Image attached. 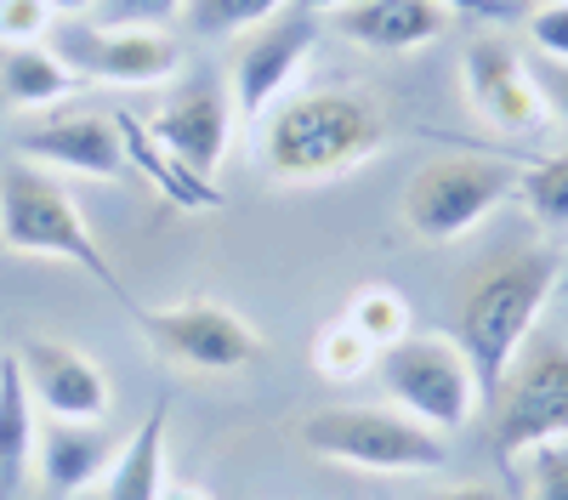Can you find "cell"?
I'll list each match as a JSON object with an SVG mask.
<instances>
[{
    "instance_id": "cell-21",
    "label": "cell",
    "mask_w": 568,
    "mask_h": 500,
    "mask_svg": "<svg viewBox=\"0 0 568 500\" xmlns=\"http://www.w3.org/2000/svg\"><path fill=\"white\" fill-rule=\"evenodd\" d=\"M342 318H347V325H353L375 353H387L393 341H404V336L415 330V313H409L404 290H393V285H358V290L347 296Z\"/></svg>"
},
{
    "instance_id": "cell-12",
    "label": "cell",
    "mask_w": 568,
    "mask_h": 500,
    "mask_svg": "<svg viewBox=\"0 0 568 500\" xmlns=\"http://www.w3.org/2000/svg\"><path fill=\"white\" fill-rule=\"evenodd\" d=\"M460 85H466L471 114L500 136H529L546 125V103L535 91L529 58L500 34H478L460 52Z\"/></svg>"
},
{
    "instance_id": "cell-14",
    "label": "cell",
    "mask_w": 568,
    "mask_h": 500,
    "mask_svg": "<svg viewBox=\"0 0 568 500\" xmlns=\"http://www.w3.org/2000/svg\"><path fill=\"white\" fill-rule=\"evenodd\" d=\"M23 160L52 176L63 171V176H98V182H114L131 171L114 114H52L23 136Z\"/></svg>"
},
{
    "instance_id": "cell-8",
    "label": "cell",
    "mask_w": 568,
    "mask_h": 500,
    "mask_svg": "<svg viewBox=\"0 0 568 500\" xmlns=\"http://www.w3.org/2000/svg\"><path fill=\"white\" fill-rule=\"evenodd\" d=\"M136 330L165 364H176L187 376H245L267 358V341L251 318L211 296H187L171 307H136Z\"/></svg>"
},
{
    "instance_id": "cell-13",
    "label": "cell",
    "mask_w": 568,
    "mask_h": 500,
    "mask_svg": "<svg viewBox=\"0 0 568 500\" xmlns=\"http://www.w3.org/2000/svg\"><path fill=\"white\" fill-rule=\"evenodd\" d=\"M18 370H23V387H29L34 409L52 416V421H103L109 404H114V387L103 376V364L74 341L29 336L18 347Z\"/></svg>"
},
{
    "instance_id": "cell-25",
    "label": "cell",
    "mask_w": 568,
    "mask_h": 500,
    "mask_svg": "<svg viewBox=\"0 0 568 500\" xmlns=\"http://www.w3.org/2000/svg\"><path fill=\"white\" fill-rule=\"evenodd\" d=\"M506 478H524V500H568V438L529 449Z\"/></svg>"
},
{
    "instance_id": "cell-32",
    "label": "cell",
    "mask_w": 568,
    "mask_h": 500,
    "mask_svg": "<svg viewBox=\"0 0 568 500\" xmlns=\"http://www.w3.org/2000/svg\"><path fill=\"white\" fill-rule=\"evenodd\" d=\"M449 7H478V12H495V18H506V12H511V0H449Z\"/></svg>"
},
{
    "instance_id": "cell-29",
    "label": "cell",
    "mask_w": 568,
    "mask_h": 500,
    "mask_svg": "<svg viewBox=\"0 0 568 500\" xmlns=\"http://www.w3.org/2000/svg\"><path fill=\"white\" fill-rule=\"evenodd\" d=\"M529 40H535L540 58H562L568 63V0H562V7L529 12Z\"/></svg>"
},
{
    "instance_id": "cell-20",
    "label": "cell",
    "mask_w": 568,
    "mask_h": 500,
    "mask_svg": "<svg viewBox=\"0 0 568 500\" xmlns=\"http://www.w3.org/2000/svg\"><path fill=\"white\" fill-rule=\"evenodd\" d=\"M0 85H7V103L12 109H58L63 98H74L80 80L69 74V63L52 52V45H18V52H7V63H0Z\"/></svg>"
},
{
    "instance_id": "cell-31",
    "label": "cell",
    "mask_w": 568,
    "mask_h": 500,
    "mask_svg": "<svg viewBox=\"0 0 568 500\" xmlns=\"http://www.w3.org/2000/svg\"><path fill=\"white\" fill-rule=\"evenodd\" d=\"M160 500H216V494H211V489H200V483H171V478H165Z\"/></svg>"
},
{
    "instance_id": "cell-30",
    "label": "cell",
    "mask_w": 568,
    "mask_h": 500,
    "mask_svg": "<svg viewBox=\"0 0 568 500\" xmlns=\"http://www.w3.org/2000/svg\"><path fill=\"white\" fill-rule=\"evenodd\" d=\"M420 500H506L495 483H444L433 494H420Z\"/></svg>"
},
{
    "instance_id": "cell-6",
    "label": "cell",
    "mask_w": 568,
    "mask_h": 500,
    "mask_svg": "<svg viewBox=\"0 0 568 500\" xmlns=\"http://www.w3.org/2000/svg\"><path fill=\"white\" fill-rule=\"evenodd\" d=\"M517 182H524V165H511V160L444 154V160H426L404 182L398 216L420 245H455L478 222H489L506 200H517Z\"/></svg>"
},
{
    "instance_id": "cell-9",
    "label": "cell",
    "mask_w": 568,
    "mask_h": 500,
    "mask_svg": "<svg viewBox=\"0 0 568 500\" xmlns=\"http://www.w3.org/2000/svg\"><path fill=\"white\" fill-rule=\"evenodd\" d=\"M313 40H318V18L302 7H284L278 18L256 23L240 34V52H233L227 69V91H233V114L245 125H256L273 103L291 98L296 74L313 58Z\"/></svg>"
},
{
    "instance_id": "cell-17",
    "label": "cell",
    "mask_w": 568,
    "mask_h": 500,
    "mask_svg": "<svg viewBox=\"0 0 568 500\" xmlns=\"http://www.w3.org/2000/svg\"><path fill=\"white\" fill-rule=\"evenodd\" d=\"M114 125H120V143H125V165L149 176V188H160L176 211H222V205H227V194L216 188V182L200 176V171H187L176 154H165V149L154 143V131L142 125L131 109H120Z\"/></svg>"
},
{
    "instance_id": "cell-33",
    "label": "cell",
    "mask_w": 568,
    "mask_h": 500,
    "mask_svg": "<svg viewBox=\"0 0 568 500\" xmlns=\"http://www.w3.org/2000/svg\"><path fill=\"white\" fill-rule=\"evenodd\" d=\"M45 7H52L58 18H80V12L91 7V0H45Z\"/></svg>"
},
{
    "instance_id": "cell-19",
    "label": "cell",
    "mask_w": 568,
    "mask_h": 500,
    "mask_svg": "<svg viewBox=\"0 0 568 500\" xmlns=\"http://www.w3.org/2000/svg\"><path fill=\"white\" fill-rule=\"evenodd\" d=\"M34 432L40 409L23 387L18 353H0V500H12L34 472Z\"/></svg>"
},
{
    "instance_id": "cell-5",
    "label": "cell",
    "mask_w": 568,
    "mask_h": 500,
    "mask_svg": "<svg viewBox=\"0 0 568 500\" xmlns=\"http://www.w3.org/2000/svg\"><path fill=\"white\" fill-rule=\"evenodd\" d=\"M557 438H568V336H529L489 392V449L511 472Z\"/></svg>"
},
{
    "instance_id": "cell-22",
    "label": "cell",
    "mask_w": 568,
    "mask_h": 500,
    "mask_svg": "<svg viewBox=\"0 0 568 500\" xmlns=\"http://www.w3.org/2000/svg\"><path fill=\"white\" fill-rule=\"evenodd\" d=\"M517 200L529 205L540 234H568V154H535L517 182Z\"/></svg>"
},
{
    "instance_id": "cell-2",
    "label": "cell",
    "mask_w": 568,
    "mask_h": 500,
    "mask_svg": "<svg viewBox=\"0 0 568 500\" xmlns=\"http://www.w3.org/2000/svg\"><path fill=\"white\" fill-rule=\"evenodd\" d=\"M562 273H568V256L557 245H524V251H506V256L484 262L466 279L460 307H455V341L466 347L471 370H478L484 398L506 376L517 347L535 336L540 313L551 307V296L562 285Z\"/></svg>"
},
{
    "instance_id": "cell-18",
    "label": "cell",
    "mask_w": 568,
    "mask_h": 500,
    "mask_svg": "<svg viewBox=\"0 0 568 500\" xmlns=\"http://www.w3.org/2000/svg\"><path fill=\"white\" fill-rule=\"evenodd\" d=\"M165 432H171V404L154 398V409L120 443L109 478L98 483L103 500H160V489H165Z\"/></svg>"
},
{
    "instance_id": "cell-24",
    "label": "cell",
    "mask_w": 568,
    "mask_h": 500,
    "mask_svg": "<svg viewBox=\"0 0 568 500\" xmlns=\"http://www.w3.org/2000/svg\"><path fill=\"white\" fill-rule=\"evenodd\" d=\"M284 7H291V0H187L182 23L205 40H222V34H245V29L278 18Z\"/></svg>"
},
{
    "instance_id": "cell-11",
    "label": "cell",
    "mask_w": 568,
    "mask_h": 500,
    "mask_svg": "<svg viewBox=\"0 0 568 500\" xmlns=\"http://www.w3.org/2000/svg\"><path fill=\"white\" fill-rule=\"evenodd\" d=\"M154 131V143L165 154H176L187 171L200 176H216V165L227 160V143H233V125H240V114H233V91H227V74L216 69H194L171 98L160 103L154 120H142Z\"/></svg>"
},
{
    "instance_id": "cell-34",
    "label": "cell",
    "mask_w": 568,
    "mask_h": 500,
    "mask_svg": "<svg viewBox=\"0 0 568 500\" xmlns=\"http://www.w3.org/2000/svg\"><path fill=\"white\" fill-rule=\"evenodd\" d=\"M535 7H562V0H535Z\"/></svg>"
},
{
    "instance_id": "cell-27",
    "label": "cell",
    "mask_w": 568,
    "mask_h": 500,
    "mask_svg": "<svg viewBox=\"0 0 568 500\" xmlns=\"http://www.w3.org/2000/svg\"><path fill=\"white\" fill-rule=\"evenodd\" d=\"M98 7V23L114 29H165L171 18H182L187 0H91Z\"/></svg>"
},
{
    "instance_id": "cell-7",
    "label": "cell",
    "mask_w": 568,
    "mask_h": 500,
    "mask_svg": "<svg viewBox=\"0 0 568 500\" xmlns=\"http://www.w3.org/2000/svg\"><path fill=\"white\" fill-rule=\"evenodd\" d=\"M375 370H382V387L393 398V409H404L409 421L433 427V432H460L471 427L478 416V370H471V358L455 336H426V330H409L404 341H393L382 358H375Z\"/></svg>"
},
{
    "instance_id": "cell-28",
    "label": "cell",
    "mask_w": 568,
    "mask_h": 500,
    "mask_svg": "<svg viewBox=\"0 0 568 500\" xmlns=\"http://www.w3.org/2000/svg\"><path fill=\"white\" fill-rule=\"evenodd\" d=\"M529 74H535V91H540V103H546V120H557L568 131V63L529 52Z\"/></svg>"
},
{
    "instance_id": "cell-23",
    "label": "cell",
    "mask_w": 568,
    "mask_h": 500,
    "mask_svg": "<svg viewBox=\"0 0 568 500\" xmlns=\"http://www.w3.org/2000/svg\"><path fill=\"white\" fill-rule=\"evenodd\" d=\"M375 358H382V353H375V347L347 325V318H329V325H318V336H313V370H318L324 381H336V387L369 376Z\"/></svg>"
},
{
    "instance_id": "cell-3",
    "label": "cell",
    "mask_w": 568,
    "mask_h": 500,
    "mask_svg": "<svg viewBox=\"0 0 568 500\" xmlns=\"http://www.w3.org/2000/svg\"><path fill=\"white\" fill-rule=\"evenodd\" d=\"M0 245L18 251V256H45V262H69L80 267L85 279H98L120 307L136 313L125 279L114 273L109 251L98 245V234H91L85 211L74 205V194L63 188V182L52 171H40L29 160L7 165L0 171Z\"/></svg>"
},
{
    "instance_id": "cell-4",
    "label": "cell",
    "mask_w": 568,
    "mask_h": 500,
    "mask_svg": "<svg viewBox=\"0 0 568 500\" xmlns=\"http://www.w3.org/2000/svg\"><path fill=\"white\" fill-rule=\"evenodd\" d=\"M296 443L324 467L375 478H426L449 461V438L382 404H318L296 421Z\"/></svg>"
},
{
    "instance_id": "cell-16",
    "label": "cell",
    "mask_w": 568,
    "mask_h": 500,
    "mask_svg": "<svg viewBox=\"0 0 568 500\" xmlns=\"http://www.w3.org/2000/svg\"><path fill=\"white\" fill-rule=\"evenodd\" d=\"M449 23H455L449 0H364V7L336 12V29L375 58H409L420 45H433Z\"/></svg>"
},
{
    "instance_id": "cell-15",
    "label": "cell",
    "mask_w": 568,
    "mask_h": 500,
    "mask_svg": "<svg viewBox=\"0 0 568 500\" xmlns=\"http://www.w3.org/2000/svg\"><path fill=\"white\" fill-rule=\"evenodd\" d=\"M120 455V438L109 432V421H52L45 416L34 432V478L52 500L98 489Z\"/></svg>"
},
{
    "instance_id": "cell-26",
    "label": "cell",
    "mask_w": 568,
    "mask_h": 500,
    "mask_svg": "<svg viewBox=\"0 0 568 500\" xmlns=\"http://www.w3.org/2000/svg\"><path fill=\"white\" fill-rule=\"evenodd\" d=\"M58 12L45 0H0V45L18 52V45H45L52 40Z\"/></svg>"
},
{
    "instance_id": "cell-10",
    "label": "cell",
    "mask_w": 568,
    "mask_h": 500,
    "mask_svg": "<svg viewBox=\"0 0 568 500\" xmlns=\"http://www.w3.org/2000/svg\"><path fill=\"white\" fill-rule=\"evenodd\" d=\"M45 45L69 63L74 80L91 85H165L182 69V52L165 29H114L69 18L63 29H52Z\"/></svg>"
},
{
    "instance_id": "cell-1",
    "label": "cell",
    "mask_w": 568,
    "mask_h": 500,
    "mask_svg": "<svg viewBox=\"0 0 568 500\" xmlns=\"http://www.w3.org/2000/svg\"><path fill=\"white\" fill-rule=\"evenodd\" d=\"M393 136L387 103L369 85H307L262 114V171L273 182H329L375 160Z\"/></svg>"
}]
</instances>
